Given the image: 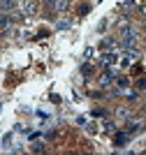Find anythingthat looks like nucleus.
Listing matches in <instances>:
<instances>
[{"label":"nucleus","instance_id":"nucleus-10","mask_svg":"<svg viewBox=\"0 0 146 155\" xmlns=\"http://www.w3.org/2000/svg\"><path fill=\"white\" fill-rule=\"evenodd\" d=\"M14 7H16V0H0V9L2 12H9Z\"/></svg>","mask_w":146,"mask_h":155},{"label":"nucleus","instance_id":"nucleus-9","mask_svg":"<svg viewBox=\"0 0 146 155\" xmlns=\"http://www.w3.org/2000/svg\"><path fill=\"white\" fill-rule=\"evenodd\" d=\"M127 132H118V134L114 137V146H125V141H127Z\"/></svg>","mask_w":146,"mask_h":155},{"label":"nucleus","instance_id":"nucleus-6","mask_svg":"<svg viewBox=\"0 0 146 155\" xmlns=\"http://www.w3.org/2000/svg\"><path fill=\"white\" fill-rule=\"evenodd\" d=\"M9 28H12V16H9V14H2V16H0V32H7Z\"/></svg>","mask_w":146,"mask_h":155},{"label":"nucleus","instance_id":"nucleus-4","mask_svg":"<svg viewBox=\"0 0 146 155\" xmlns=\"http://www.w3.org/2000/svg\"><path fill=\"white\" fill-rule=\"evenodd\" d=\"M116 79V70H111V67H107V72L100 77V86H109L111 81Z\"/></svg>","mask_w":146,"mask_h":155},{"label":"nucleus","instance_id":"nucleus-3","mask_svg":"<svg viewBox=\"0 0 146 155\" xmlns=\"http://www.w3.org/2000/svg\"><path fill=\"white\" fill-rule=\"evenodd\" d=\"M21 12H23V16H32V14L37 12L35 0H21Z\"/></svg>","mask_w":146,"mask_h":155},{"label":"nucleus","instance_id":"nucleus-8","mask_svg":"<svg viewBox=\"0 0 146 155\" xmlns=\"http://www.w3.org/2000/svg\"><path fill=\"white\" fill-rule=\"evenodd\" d=\"M123 58H125V60H137V58H139V51H137L134 46H132V49H125V51H123Z\"/></svg>","mask_w":146,"mask_h":155},{"label":"nucleus","instance_id":"nucleus-5","mask_svg":"<svg viewBox=\"0 0 146 155\" xmlns=\"http://www.w3.org/2000/svg\"><path fill=\"white\" fill-rule=\"evenodd\" d=\"M141 130H144V123H141V120H130L127 127H125V132L127 134H137V132H141Z\"/></svg>","mask_w":146,"mask_h":155},{"label":"nucleus","instance_id":"nucleus-14","mask_svg":"<svg viewBox=\"0 0 146 155\" xmlns=\"http://www.w3.org/2000/svg\"><path fill=\"white\" fill-rule=\"evenodd\" d=\"M81 72L86 74V77H88V74H90V65H83V67H81Z\"/></svg>","mask_w":146,"mask_h":155},{"label":"nucleus","instance_id":"nucleus-1","mask_svg":"<svg viewBox=\"0 0 146 155\" xmlns=\"http://www.w3.org/2000/svg\"><path fill=\"white\" fill-rule=\"evenodd\" d=\"M46 7L51 12H67L70 9V0H46Z\"/></svg>","mask_w":146,"mask_h":155},{"label":"nucleus","instance_id":"nucleus-13","mask_svg":"<svg viewBox=\"0 0 146 155\" xmlns=\"http://www.w3.org/2000/svg\"><path fill=\"white\" fill-rule=\"evenodd\" d=\"M32 150H35V153H42V150H44V143H32Z\"/></svg>","mask_w":146,"mask_h":155},{"label":"nucleus","instance_id":"nucleus-11","mask_svg":"<svg viewBox=\"0 0 146 155\" xmlns=\"http://www.w3.org/2000/svg\"><path fill=\"white\" fill-rule=\"evenodd\" d=\"M116 84H118V88H127L130 81H127V77H118V79H116Z\"/></svg>","mask_w":146,"mask_h":155},{"label":"nucleus","instance_id":"nucleus-7","mask_svg":"<svg viewBox=\"0 0 146 155\" xmlns=\"http://www.w3.org/2000/svg\"><path fill=\"white\" fill-rule=\"evenodd\" d=\"M114 46H116V39L114 37H104L100 42V49H102V51H109V49H114Z\"/></svg>","mask_w":146,"mask_h":155},{"label":"nucleus","instance_id":"nucleus-12","mask_svg":"<svg viewBox=\"0 0 146 155\" xmlns=\"http://www.w3.org/2000/svg\"><path fill=\"white\" fill-rule=\"evenodd\" d=\"M102 132H114V123H111V120H104V125H102Z\"/></svg>","mask_w":146,"mask_h":155},{"label":"nucleus","instance_id":"nucleus-16","mask_svg":"<svg viewBox=\"0 0 146 155\" xmlns=\"http://www.w3.org/2000/svg\"><path fill=\"white\" fill-rule=\"evenodd\" d=\"M144 114H146V104H144Z\"/></svg>","mask_w":146,"mask_h":155},{"label":"nucleus","instance_id":"nucleus-15","mask_svg":"<svg viewBox=\"0 0 146 155\" xmlns=\"http://www.w3.org/2000/svg\"><path fill=\"white\" fill-rule=\"evenodd\" d=\"M139 12H141V14L146 16V5H141V7H139Z\"/></svg>","mask_w":146,"mask_h":155},{"label":"nucleus","instance_id":"nucleus-2","mask_svg":"<svg viewBox=\"0 0 146 155\" xmlns=\"http://www.w3.org/2000/svg\"><path fill=\"white\" fill-rule=\"evenodd\" d=\"M116 60H118V53H116L114 49L102 51V56H100V63L104 65V67H111V65H116Z\"/></svg>","mask_w":146,"mask_h":155}]
</instances>
